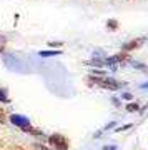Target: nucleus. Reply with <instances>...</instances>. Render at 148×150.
Here are the masks:
<instances>
[{"label":"nucleus","mask_w":148,"mask_h":150,"mask_svg":"<svg viewBox=\"0 0 148 150\" xmlns=\"http://www.w3.org/2000/svg\"><path fill=\"white\" fill-rule=\"evenodd\" d=\"M98 85L103 87V88H108V90H118V88H122L125 83L123 82H116L113 79H105V80H98Z\"/></svg>","instance_id":"nucleus-2"},{"label":"nucleus","mask_w":148,"mask_h":150,"mask_svg":"<svg viewBox=\"0 0 148 150\" xmlns=\"http://www.w3.org/2000/svg\"><path fill=\"white\" fill-rule=\"evenodd\" d=\"M10 123H13L15 127L25 129V127L30 125V120H28L27 117H23V115H17V113H13V115H10Z\"/></svg>","instance_id":"nucleus-3"},{"label":"nucleus","mask_w":148,"mask_h":150,"mask_svg":"<svg viewBox=\"0 0 148 150\" xmlns=\"http://www.w3.org/2000/svg\"><path fill=\"white\" fill-rule=\"evenodd\" d=\"M130 127H132V125H123V127H118L116 130H118V132H123V130H128Z\"/></svg>","instance_id":"nucleus-13"},{"label":"nucleus","mask_w":148,"mask_h":150,"mask_svg":"<svg viewBox=\"0 0 148 150\" xmlns=\"http://www.w3.org/2000/svg\"><path fill=\"white\" fill-rule=\"evenodd\" d=\"M106 27H108V28H113V30H115V28L118 27V23H116L115 20H108V22H106Z\"/></svg>","instance_id":"nucleus-8"},{"label":"nucleus","mask_w":148,"mask_h":150,"mask_svg":"<svg viewBox=\"0 0 148 150\" xmlns=\"http://www.w3.org/2000/svg\"><path fill=\"white\" fill-rule=\"evenodd\" d=\"M48 144L52 145L55 150H68V140H67V137H63L60 134L50 135L48 137Z\"/></svg>","instance_id":"nucleus-1"},{"label":"nucleus","mask_w":148,"mask_h":150,"mask_svg":"<svg viewBox=\"0 0 148 150\" xmlns=\"http://www.w3.org/2000/svg\"><path fill=\"white\" fill-rule=\"evenodd\" d=\"M7 122V117H5V112L0 108V123H5Z\"/></svg>","instance_id":"nucleus-10"},{"label":"nucleus","mask_w":148,"mask_h":150,"mask_svg":"<svg viewBox=\"0 0 148 150\" xmlns=\"http://www.w3.org/2000/svg\"><path fill=\"white\" fill-rule=\"evenodd\" d=\"M127 110L128 112H137V110H140V105H138V103H128Z\"/></svg>","instance_id":"nucleus-6"},{"label":"nucleus","mask_w":148,"mask_h":150,"mask_svg":"<svg viewBox=\"0 0 148 150\" xmlns=\"http://www.w3.org/2000/svg\"><path fill=\"white\" fill-rule=\"evenodd\" d=\"M17 150H23V149H17Z\"/></svg>","instance_id":"nucleus-15"},{"label":"nucleus","mask_w":148,"mask_h":150,"mask_svg":"<svg viewBox=\"0 0 148 150\" xmlns=\"http://www.w3.org/2000/svg\"><path fill=\"white\" fill-rule=\"evenodd\" d=\"M0 102H10V98H8V97H7V93L4 90H2V88H0Z\"/></svg>","instance_id":"nucleus-7"},{"label":"nucleus","mask_w":148,"mask_h":150,"mask_svg":"<svg viewBox=\"0 0 148 150\" xmlns=\"http://www.w3.org/2000/svg\"><path fill=\"white\" fill-rule=\"evenodd\" d=\"M145 40V38H140V40H132V42H128L123 45V50H133V48H137L142 45V42Z\"/></svg>","instance_id":"nucleus-4"},{"label":"nucleus","mask_w":148,"mask_h":150,"mask_svg":"<svg viewBox=\"0 0 148 150\" xmlns=\"http://www.w3.org/2000/svg\"><path fill=\"white\" fill-rule=\"evenodd\" d=\"M48 45L50 47H62V42H50Z\"/></svg>","instance_id":"nucleus-12"},{"label":"nucleus","mask_w":148,"mask_h":150,"mask_svg":"<svg viewBox=\"0 0 148 150\" xmlns=\"http://www.w3.org/2000/svg\"><path fill=\"white\" fill-rule=\"evenodd\" d=\"M105 150H116V147H105Z\"/></svg>","instance_id":"nucleus-14"},{"label":"nucleus","mask_w":148,"mask_h":150,"mask_svg":"<svg viewBox=\"0 0 148 150\" xmlns=\"http://www.w3.org/2000/svg\"><path fill=\"white\" fill-rule=\"evenodd\" d=\"M122 98H123V100H132L133 95L130 93V92H123V93H122Z\"/></svg>","instance_id":"nucleus-9"},{"label":"nucleus","mask_w":148,"mask_h":150,"mask_svg":"<svg viewBox=\"0 0 148 150\" xmlns=\"http://www.w3.org/2000/svg\"><path fill=\"white\" fill-rule=\"evenodd\" d=\"M90 65H98V67H101V65H105V62H101V60H92V62H88Z\"/></svg>","instance_id":"nucleus-11"},{"label":"nucleus","mask_w":148,"mask_h":150,"mask_svg":"<svg viewBox=\"0 0 148 150\" xmlns=\"http://www.w3.org/2000/svg\"><path fill=\"white\" fill-rule=\"evenodd\" d=\"M60 54V52H58V50H47V52H45V50H43V52H40V57H53V55H58Z\"/></svg>","instance_id":"nucleus-5"}]
</instances>
